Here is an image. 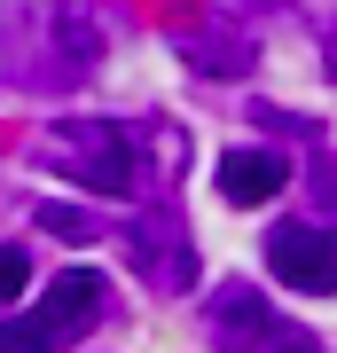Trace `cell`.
Instances as JSON below:
<instances>
[{"label": "cell", "instance_id": "cell-1", "mask_svg": "<svg viewBox=\"0 0 337 353\" xmlns=\"http://www.w3.org/2000/svg\"><path fill=\"white\" fill-rule=\"evenodd\" d=\"M102 48H110V24L94 8H63V0H8L0 8V87L16 94H63L79 87Z\"/></svg>", "mask_w": 337, "mask_h": 353}, {"label": "cell", "instance_id": "cell-2", "mask_svg": "<svg viewBox=\"0 0 337 353\" xmlns=\"http://www.w3.org/2000/svg\"><path fill=\"white\" fill-rule=\"evenodd\" d=\"M32 157H39V173H63L94 196H134L141 189L134 126H118V118H63V126H48L32 141Z\"/></svg>", "mask_w": 337, "mask_h": 353}, {"label": "cell", "instance_id": "cell-3", "mask_svg": "<svg viewBox=\"0 0 337 353\" xmlns=\"http://www.w3.org/2000/svg\"><path fill=\"white\" fill-rule=\"evenodd\" d=\"M102 306H110V290H102L94 267H63V275L39 290V306L32 314H16V322H0V353H63L87 330Z\"/></svg>", "mask_w": 337, "mask_h": 353}, {"label": "cell", "instance_id": "cell-4", "mask_svg": "<svg viewBox=\"0 0 337 353\" xmlns=\"http://www.w3.org/2000/svg\"><path fill=\"white\" fill-rule=\"evenodd\" d=\"M125 259H134V275L157 283V290H188L196 283V243H188L173 204H150L141 220H125Z\"/></svg>", "mask_w": 337, "mask_h": 353}, {"label": "cell", "instance_id": "cell-5", "mask_svg": "<svg viewBox=\"0 0 337 353\" xmlns=\"http://www.w3.org/2000/svg\"><path fill=\"white\" fill-rule=\"evenodd\" d=\"M267 267L306 290V299H337V228L329 220H283L267 228Z\"/></svg>", "mask_w": 337, "mask_h": 353}, {"label": "cell", "instance_id": "cell-6", "mask_svg": "<svg viewBox=\"0 0 337 353\" xmlns=\"http://www.w3.org/2000/svg\"><path fill=\"white\" fill-rule=\"evenodd\" d=\"M204 330H212V345L220 353H251V345H283V322H275V306L259 299L251 283H227L212 306H204Z\"/></svg>", "mask_w": 337, "mask_h": 353}, {"label": "cell", "instance_id": "cell-7", "mask_svg": "<svg viewBox=\"0 0 337 353\" xmlns=\"http://www.w3.org/2000/svg\"><path fill=\"white\" fill-rule=\"evenodd\" d=\"M173 55L188 71H204V79H243L251 63H259V39H251L243 24H181Z\"/></svg>", "mask_w": 337, "mask_h": 353}, {"label": "cell", "instance_id": "cell-8", "mask_svg": "<svg viewBox=\"0 0 337 353\" xmlns=\"http://www.w3.org/2000/svg\"><path fill=\"white\" fill-rule=\"evenodd\" d=\"M134 165H141V189L150 196H173L181 173H188V134L173 118H134Z\"/></svg>", "mask_w": 337, "mask_h": 353}, {"label": "cell", "instance_id": "cell-9", "mask_svg": "<svg viewBox=\"0 0 337 353\" xmlns=\"http://www.w3.org/2000/svg\"><path fill=\"white\" fill-rule=\"evenodd\" d=\"M283 181H290L283 150H227L220 157V196L227 204H267V196H283Z\"/></svg>", "mask_w": 337, "mask_h": 353}, {"label": "cell", "instance_id": "cell-10", "mask_svg": "<svg viewBox=\"0 0 337 353\" xmlns=\"http://www.w3.org/2000/svg\"><path fill=\"white\" fill-rule=\"evenodd\" d=\"M39 228H48L55 243H94L102 236V220L87 212V204H39Z\"/></svg>", "mask_w": 337, "mask_h": 353}, {"label": "cell", "instance_id": "cell-11", "mask_svg": "<svg viewBox=\"0 0 337 353\" xmlns=\"http://www.w3.org/2000/svg\"><path fill=\"white\" fill-rule=\"evenodd\" d=\"M24 283H32V252L24 243H0V299H16Z\"/></svg>", "mask_w": 337, "mask_h": 353}, {"label": "cell", "instance_id": "cell-12", "mask_svg": "<svg viewBox=\"0 0 337 353\" xmlns=\"http://www.w3.org/2000/svg\"><path fill=\"white\" fill-rule=\"evenodd\" d=\"M314 189H322V196L337 204V165H314Z\"/></svg>", "mask_w": 337, "mask_h": 353}, {"label": "cell", "instance_id": "cell-13", "mask_svg": "<svg viewBox=\"0 0 337 353\" xmlns=\"http://www.w3.org/2000/svg\"><path fill=\"white\" fill-rule=\"evenodd\" d=\"M275 353H322V345H314V338H298V330H290V338H283Z\"/></svg>", "mask_w": 337, "mask_h": 353}]
</instances>
